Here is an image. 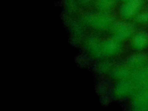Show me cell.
Listing matches in <instances>:
<instances>
[{
	"instance_id": "cell-1",
	"label": "cell",
	"mask_w": 148,
	"mask_h": 111,
	"mask_svg": "<svg viewBox=\"0 0 148 111\" xmlns=\"http://www.w3.org/2000/svg\"><path fill=\"white\" fill-rule=\"evenodd\" d=\"M134 42L136 47L142 48L146 45L147 42V38L145 34H140L135 37Z\"/></svg>"
},
{
	"instance_id": "cell-2",
	"label": "cell",
	"mask_w": 148,
	"mask_h": 111,
	"mask_svg": "<svg viewBox=\"0 0 148 111\" xmlns=\"http://www.w3.org/2000/svg\"><path fill=\"white\" fill-rule=\"evenodd\" d=\"M138 20L140 22H147L148 21V13H145L140 15L138 17Z\"/></svg>"
}]
</instances>
